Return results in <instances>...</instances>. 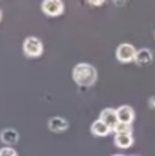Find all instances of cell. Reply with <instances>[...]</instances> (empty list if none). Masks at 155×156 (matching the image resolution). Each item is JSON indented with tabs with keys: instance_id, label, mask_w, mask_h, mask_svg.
<instances>
[{
	"instance_id": "5bb4252c",
	"label": "cell",
	"mask_w": 155,
	"mask_h": 156,
	"mask_svg": "<svg viewBox=\"0 0 155 156\" xmlns=\"http://www.w3.org/2000/svg\"><path fill=\"white\" fill-rule=\"evenodd\" d=\"M87 3H89V5H94V6H102V5H104L102 0H89Z\"/></svg>"
},
{
	"instance_id": "9c48e42d",
	"label": "cell",
	"mask_w": 155,
	"mask_h": 156,
	"mask_svg": "<svg viewBox=\"0 0 155 156\" xmlns=\"http://www.w3.org/2000/svg\"><path fill=\"white\" fill-rule=\"evenodd\" d=\"M0 140L5 144H8V147H11L12 144H15L18 141V132L15 129H12V128H6V129H3L0 132Z\"/></svg>"
},
{
	"instance_id": "6da1fadb",
	"label": "cell",
	"mask_w": 155,
	"mask_h": 156,
	"mask_svg": "<svg viewBox=\"0 0 155 156\" xmlns=\"http://www.w3.org/2000/svg\"><path fill=\"white\" fill-rule=\"evenodd\" d=\"M72 80L81 87H89L97 81V69L89 63H78L72 69Z\"/></svg>"
},
{
	"instance_id": "2e32d148",
	"label": "cell",
	"mask_w": 155,
	"mask_h": 156,
	"mask_svg": "<svg viewBox=\"0 0 155 156\" xmlns=\"http://www.w3.org/2000/svg\"><path fill=\"white\" fill-rule=\"evenodd\" d=\"M2 17H3V12H2V9H0V21H2Z\"/></svg>"
},
{
	"instance_id": "7a4b0ae2",
	"label": "cell",
	"mask_w": 155,
	"mask_h": 156,
	"mask_svg": "<svg viewBox=\"0 0 155 156\" xmlns=\"http://www.w3.org/2000/svg\"><path fill=\"white\" fill-rule=\"evenodd\" d=\"M23 51H24V54L27 57H39L44 51V45L38 38L29 36L23 42Z\"/></svg>"
},
{
	"instance_id": "7c38bea8",
	"label": "cell",
	"mask_w": 155,
	"mask_h": 156,
	"mask_svg": "<svg viewBox=\"0 0 155 156\" xmlns=\"http://www.w3.org/2000/svg\"><path fill=\"white\" fill-rule=\"evenodd\" d=\"M115 135H119V134H131L133 132V128L131 125H125V123H117L113 129Z\"/></svg>"
},
{
	"instance_id": "4fadbf2b",
	"label": "cell",
	"mask_w": 155,
	"mask_h": 156,
	"mask_svg": "<svg viewBox=\"0 0 155 156\" xmlns=\"http://www.w3.org/2000/svg\"><path fill=\"white\" fill-rule=\"evenodd\" d=\"M0 156H18L17 152L12 147H2L0 149Z\"/></svg>"
},
{
	"instance_id": "9a60e30c",
	"label": "cell",
	"mask_w": 155,
	"mask_h": 156,
	"mask_svg": "<svg viewBox=\"0 0 155 156\" xmlns=\"http://www.w3.org/2000/svg\"><path fill=\"white\" fill-rule=\"evenodd\" d=\"M149 107H151L152 110H155V96L149 98Z\"/></svg>"
},
{
	"instance_id": "277c9868",
	"label": "cell",
	"mask_w": 155,
	"mask_h": 156,
	"mask_svg": "<svg viewBox=\"0 0 155 156\" xmlns=\"http://www.w3.org/2000/svg\"><path fill=\"white\" fill-rule=\"evenodd\" d=\"M136 48L131 44H120L116 48V58L120 63H130L136 58Z\"/></svg>"
},
{
	"instance_id": "3957f363",
	"label": "cell",
	"mask_w": 155,
	"mask_h": 156,
	"mask_svg": "<svg viewBox=\"0 0 155 156\" xmlns=\"http://www.w3.org/2000/svg\"><path fill=\"white\" fill-rule=\"evenodd\" d=\"M41 9L48 17H59L65 12V5L60 0H44Z\"/></svg>"
},
{
	"instance_id": "ba28073f",
	"label": "cell",
	"mask_w": 155,
	"mask_h": 156,
	"mask_svg": "<svg viewBox=\"0 0 155 156\" xmlns=\"http://www.w3.org/2000/svg\"><path fill=\"white\" fill-rule=\"evenodd\" d=\"M152 60H154V56H152L151 50H148V48L138 50L136 54V58H134L137 66H148V65L152 63Z\"/></svg>"
},
{
	"instance_id": "30bf717a",
	"label": "cell",
	"mask_w": 155,
	"mask_h": 156,
	"mask_svg": "<svg viewBox=\"0 0 155 156\" xmlns=\"http://www.w3.org/2000/svg\"><path fill=\"white\" fill-rule=\"evenodd\" d=\"M90 131H92V134L95 136H107L110 132H112V129L104 123V122H101L99 119L95 120L94 123H92V126H90Z\"/></svg>"
},
{
	"instance_id": "8fae6325",
	"label": "cell",
	"mask_w": 155,
	"mask_h": 156,
	"mask_svg": "<svg viewBox=\"0 0 155 156\" xmlns=\"http://www.w3.org/2000/svg\"><path fill=\"white\" fill-rule=\"evenodd\" d=\"M134 143L133 134H119L115 135V146L119 149H130Z\"/></svg>"
},
{
	"instance_id": "8992f818",
	"label": "cell",
	"mask_w": 155,
	"mask_h": 156,
	"mask_svg": "<svg viewBox=\"0 0 155 156\" xmlns=\"http://www.w3.org/2000/svg\"><path fill=\"white\" fill-rule=\"evenodd\" d=\"M117 113V119H119V123H125V125H131L136 119V113L134 110L130 107V105H122L116 110Z\"/></svg>"
},
{
	"instance_id": "5b68a950",
	"label": "cell",
	"mask_w": 155,
	"mask_h": 156,
	"mask_svg": "<svg viewBox=\"0 0 155 156\" xmlns=\"http://www.w3.org/2000/svg\"><path fill=\"white\" fill-rule=\"evenodd\" d=\"M99 120L101 122H104L112 131L115 129V126H116L117 123H119V119H117V113L115 108H104L102 111H101V114H99Z\"/></svg>"
},
{
	"instance_id": "e0dca14e",
	"label": "cell",
	"mask_w": 155,
	"mask_h": 156,
	"mask_svg": "<svg viewBox=\"0 0 155 156\" xmlns=\"http://www.w3.org/2000/svg\"><path fill=\"white\" fill-rule=\"evenodd\" d=\"M113 156H124V155H113Z\"/></svg>"
},
{
	"instance_id": "52a82bcc",
	"label": "cell",
	"mask_w": 155,
	"mask_h": 156,
	"mask_svg": "<svg viewBox=\"0 0 155 156\" xmlns=\"http://www.w3.org/2000/svg\"><path fill=\"white\" fill-rule=\"evenodd\" d=\"M68 122L60 116H56V117H51L48 120V129L51 132H56V134H60V132H65L68 129Z\"/></svg>"
}]
</instances>
